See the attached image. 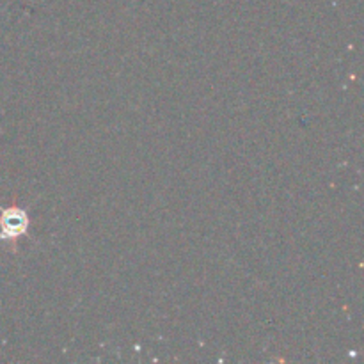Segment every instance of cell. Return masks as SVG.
I'll list each match as a JSON object with an SVG mask.
<instances>
[{
	"instance_id": "1",
	"label": "cell",
	"mask_w": 364,
	"mask_h": 364,
	"mask_svg": "<svg viewBox=\"0 0 364 364\" xmlns=\"http://www.w3.org/2000/svg\"><path fill=\"white\" fill-rule=\"evenodd\" d=\"M27 228L28 217L23 210L16 208V206L2 210V215H0V238L16 240L21 235H25Z\"/></svg>"
}]
</instances>
